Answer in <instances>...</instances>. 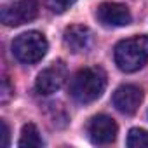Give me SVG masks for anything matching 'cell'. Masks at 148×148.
Returning <instances> with one entry per match:
<instances>
[{
	"label": "cell",
	"mask_w": 148,
	"mask_h": 148,
	"mask_svg": "<svg viewBox=\"0 0 148 148\" xmlns=\"http://www.w3.org/2000/svg\"><path fill=\"white\" fill-rule=\"evenodd\" d=\"M106 89V73L101 66H87L79 70L70 80L68 92L79 103H92Z\"/></svg>",
	"instance_id": "6da1fadb"
},
{
	"label": "cell",
	"mask_w": 148,
	"mask_h": 148,
	"mask_svg": "<svg viewBox=\"0 0 148 148\" xmlns=\"http://www.w3.org/2000/svg\"><path fill=\"white\" fill-rule=\"evenodd\" d=\"M115 63L125 73L143 68L148 63V37L138 35L119 42L115 47Z\"/></svg>",
	"instance_id": "7a4b0ae2"
},
{
	"label": "cell",
	"mask_w": 148,
	"mask_h": 148,
	"mask_svg": "<svg viewBox=\"0 0 148 148\" xmlns=\"http://www.w3.org/2000/svg\"><path fill=\"white\" fill-rule=\"evenodd\" d=\"M49 49L47 38L40 32H26L14 38L12 42V54L18 61L25 64H33L40 61Z\"/></svg>",
	"instance_id": "3957f363"
},
{
	"label": "cell",
	"mask_w": 148,
	"mask_h": 148,
	"mask_svg": "<svg viewBox=\"0 0 148 148\" xmlns=\"http://www.w3.org/2000/svg\"><path fill=\"white\" fill-rule=\"evenodd\" d=\"M66 77H68V70H66L64 63L56 61V63H52L51 66H47L45 70H42L38 73L37 82H35V89L42 96L54 94L56 91H59L63 87Z\"/></svg>",
	"instance_id": "277c9868"
},
{
	"label": "cell",
	"mask_w": 148,
	"mask_h": 148,
	"mask_svg": "<svg viewBox=\"0 0 148 148\" xmlns=\"http://www.w3.org/2000/svg\"><path fill=\"white\" fill-rule=\"evenodd\" d=\"M38 14V4L37 0H19L12 5H7L2 9V23L5 26H21L25 23H30Z\"/></svg>",
	"instance_id": "5b68a950"
},
{
	"label": "cell",
	"mask_w": 148,
	"mask_h": 148,
	"mask_svg": "<svg viewBox=\"0 0 148 148\" xmlns=\"http://www.w3.org/2000/svg\"><path fill=\"white\" fill-rule=\"evenodd\" d=\"M117 122L108 117V115H96L91 119L89 125H87V132H89V139L94 145H110L115 141L117 138Z\"/></svg>",
	"instance_id": "8992f818"
},
{
	"label": "cell",
	"mask_w": 148,
	"mask_h": 148,
	"mask_svg": "<svg viewBox=\"0 0 148 148\" xmlns=\"http://www.w3.org/2000/svg\"><path fill=\"white\" fill-rule=\"evenodd\" d=\"M141 101H143V91H141V87L132 86V84L120 86L113 92V98H112L113 106L120 113H125V115L136 113V110L139 108Z\"/></svg>",
	"instance_id": "52a82bcc"
},
{
	"label": "cell",
	"mask_w": 148,
	"mask_h": 148,
	"mask_svg": "<svg viewBox=\"0 0 148 148\" xmlns=\"http://www.w3.org/2000/svg\"><path fill=\"white\" fill-rule=\"evenodd\" d=\"M96 18L103 26H127L132 21L131 11L117 2H103L96 11Z\"/></svg>",
	"instance_id": "ba28073f"
},
{
	"label": "cell",
	"mask_w": 148,
	"mask_h": 148,
	"mask_svg": "<svg viewBox=\"0 0 148 148\" xmlns=\"http://www.w3.org/2000/svg\"><path fill=\"white\" fill-rule=\"evenodd\" d=\"M63 42L71 52H86L92 45V32L84 25L68 26L63 33Z\"/></svg>",
	"instance_id": "9c48e42d"
},
{
	"label": "cell",
	"mask_w": 148,
	"mask_h": 148,
	"mask_svg": "<svg viewBox=\"0 0 148 148\" xmlns=\"http://www.w3.org/2000/svg\"><path fill=\"white\" fill-rule=\"evenodd\" d=\"M18 145L23 146V148H38V146H44V139L40 138V132H38V129H37L35 124L23 125L21 138H19Z\"/></svg>",
	"instance_id": "30bf717a"
},
{
	"label": "cell",
	"mask_w": 148,
	"mask_h": 148,
	"mask_svg": "<svg viewBox=\"0 0 148 148\" xmlns=\"http://www.w3.org/2000/svg\"><path fill=\"white\" fill-rule=\"evenodd\" d=\"M127 146H131V148L148 146V131H145V129H131L129 134H127Z\"/></svg>",
	"instance_id": "8fae6325"
},
{
	"label": "cell",
	"mask_w": 148,
	"mask_h": 148,
	"mask_svg": "<svg viewBox=\"0 0 148 148\" xmlns=\"http://www.w3.org/2000/svg\"><path fill=\"white\" fill-rule=\"evenodd\" d=\"M77 0H47V7L56 12V14H63L64 11H68Z\"/></svg>",
	"instance_id": "7c38bea8"
},
{
	"label": "cell",
	"mask_w": 148,
	"mask_h": 148,
	"mask_svg": "<svg viewBox=\"0 0 148 148\" xmlns=\"http://www.w3.org/2000/svg\"><path fill=\"white\" fill-rule=\"evenodd\" d=\"M12 92H14V87L11 86L9 79L4 77V80H2V92H0V101H2V103H7L9 98L12 96Z\"/></svg>",
	"instance_id": "4fadbf2b"
},
{
	"label": "cell",
	"mask_w": 148,
	"mask_h": 148,
	"mask_svg": "<svg viewBox=\"0 0 148 148\" xmlns=\"http://www.w3.org/2000/svg\"><path fill=\"white\" fill-rule=\"evenodd\" d=\"M0 124H2V146L5 148V146H9V134H11V131H9V125H7V122L5 120H2V122H0Z\"/></svg>",
	"instance_id": "5bb4252c"
}]
</instances>
